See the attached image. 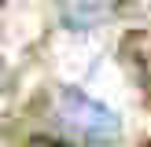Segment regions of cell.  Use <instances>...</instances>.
Returning <instances> with one entry per match:
<instances>
[{
	"instance_id": "cell-1",
	"label": "cell",
	"mask_w": 151,
	"mask_h": 147,
	"mask_svg": "<svg viewBox=\"0 0 151 147\" xmlns=\"http://www.w3.org/2000/svg\"><path fill=\"white\" fill-rule=\"evenodd\" d=\"M59 121L66 125V132L88 140V143H107L118 136V118L103 103H96L92 96L78 92V88L59 92Z\"/></svg>"
},
{
	"instance_id": "cell-2",
	"label": "cell",
	"mask_w": 151,
	"mask_h": 147,
	"mask_svg": "<svg viewBox=\"0 0 151 147\" xmlns=\"http://www.w3.org/2000/svg\"><path fill=\"white\" fill-rule=\"evenodd\" d=\"M122 63L129 66L133 81L144 92H151V33L147 29H129L122 37Z\"/></svg>"
},
{
	"instance_id": "cell-3",
	"label": "cell",
	"mask_w": 151,
	"mask_h": 147,
	"mask_svg": "<svg viewBox=\"0 0 151 147\" xmlns=\"http://www.w3.org/2000/svg\"><path fill=\"white\" fill-rule=\"evenodd\" d=\"M114 4L118 0H63L59 11H63V22L70 29H92V26L111 19Z\"/></svg>"
},
{
	"instance_id": "cell-4",
	"label": "cell",
	"mask_w": 151,
	"mask_h": 147,
	"mask_svg": "<svg viewBox=\"0 0 151 147\" xmlns=\"http://www.w3.org/2000/svg\"><path fill=\"white\" fill-rule=\"evenodd\" d=\"M26 147H74V143H66V140H52V136H37V140H29Z\"/></svg>"
}]
</instances>
